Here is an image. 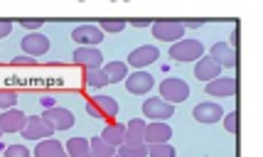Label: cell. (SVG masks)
<instances>
[{
    "instance_id": "1",
    "label": "cell",
    "mask_w": 263,
    "mask_h": 157,
    "mask_svg": "<svg viewBox=\"0 0 263 157\" xmlns=\"http://www.w3.org/2000/svg\"><path fill=\"white\" fill-rule=\"evenodd\" d=\"M160 99L167 101L170 106L184 103L190 99V86H187V81H182V78H177V76L165 78L160 84Z\"/></svg>"
},
{
    "instance_id": "2",
    "label": "cell",
    "mask_w": 263,
    "mask_h": 157,
    "mask_svg": "<svg viewBox=\"0 0 263 157\" xmlns=\"http://www.w3.org/2000/svg\"><path fill=\"white\" fill-rule=\"evenodd\" d=\"M204 56V45L199 40H180L170 45V59L175 62H197Z\"/></svg>"
},
{
    "instance_id": "3",
    "label": "cell",
    "mask_w": 263,
    "mask_h": 157,
    "mask_svg": "<svg viewBox=\"0 0 263 157\" xmlns=\"http://www.w3.org/2000/svg\"><path fill=\"white\" fill-rule=\"evenodd\" d=\"M86 113L91 115V118H116L118 115V101H116L114 96H93L91 101L86 103Z\"/></svg>"
},
{
    "instance_id": "4",
    "label": "cell",
    "mask_w": 263,
    "mask_h": 157,
    "mask_svg": "<svg viewBox=\"0 0 263 157\" xmlns=\"http://www.w3.org/2000/svg\"><path fill=\"white\" fill-rule=\"evenodd\" d=\"M153 34H155V40H162V42H180L184 40V27L182 23H177V20H160V23H153Z\"/></svg>"
},
{
    "instance_id": "5",
    "label": "cell",
    "mask_w": 263,
    "mask_h": 157,
    "mask_svg": "<svg viewBox=\"0 0 263 157\" xmlns=\"http://www.w3.org/2000/svg\"><path fill=\"white\" fill-rule=\"evenodd\" d=\"M143 115L150 118L153 123H165L167 118L175 115V106H170V103L162 101V99H145V103H143Z\"/></svg>"
},
{
    "instance_id": "6",
    "label": "cell",
    "mask_w": 263,
    "mask_h": 157,
    "mask_svg": "<svg viewBox=\"0 0 263 157\" xmlns=\"http://www.w3.org/2000/svg\"><path fill=\"white\" fill-rule=\"evenodd\" d=\"M52 135H54V128H52V123L47 118H42V115H27V125L23 130V138H27V140H47Z\"/></svg>"
},
{
    "instance_id": "7",
    "label": "cell",
    "mask_w": 263,
    "mask_h": 157,
    "mask_svg": "<svg viewBox=\"0 0 263 157\" xmlns=\"http://www.w3.org/2000/svg\"><path fill=\"white\" fill-rule=\"evenodd\" d=\"M158 59H160V52H158V47L143 45V47H138V49H133V52L128 54V64H130V67H136V71H143L145 67L155 64Z\"/></svg>"
},
{
    "instance_id": "8",
    "label": "cell",
    "mask_w": 263,
    "mask_h": 157,
    "mask_svg": "<svg viewBox=\"0 0 263 157\" xmlns=\"http://www.w3.org/2000/svg\"><path fill=\"white\" fill-rule=\"evenodd\" d=\"M239 93V81L231 76H217L214 81L206 84V96H217V99H231Z\"/></svg>"
},
{
    "instance_id": "9",
    "label": "cell",
    "mask_w": 263,
    "mask_h": 157,
    "mask_svg": "<svg viewBox=\"0 0 263 157\" xmlns=\"http://www.w3.org/2000/svg\"><path fill=\"white\" fill-rule=\"evenodd\" d=\"M71 40L79 47H96L103 42V32L99 30V25H79V27H74Z\"/></svg>"
},
{
    "instance_id": "10",
    "label": "cell",
    "mask_w": 263,
    "mask_h": 157,
    "mask_svg": "<svg viewBox=\"0 0 263 157\" xmlns=\"http://www.w3.org/2000/svg\"><path fill=\"white\" fill-rule=\"evenodd\" d=\"M153 86H155V76L148 74V71H133L126 78V89L130 93H136V96H145Z\"/></svg>"
},
{
    "instance_id": "11",
    "label": "cell",
    "mask_w": 263,
    "mask_h": 157,
    "mask_svg": "<svg viewBox=\"0 0 263 157\" xmlns=\"http://www.w3.org/2000/svg\"><path fill=\"white\" fill-rule=\"evenodd\" d=\"M25 125H27V115L17 108L0 113V130L3 133H23Z\"/></svg>"
},
{
    "instance_id": "12",
    "label": "cell",
    "mask_w": 263,
    "mask_h": 157,
    "mask_svg": "<svg viewBox=\"0 0 263 157\" xmlns=\"http://www.w3.org/2000/svg\"><path fill=\"white\" fill-rule=\"evenodd\" d=\"M74 62L86 69H101L103 64V54L101 49H96V47H77V52H74Z\"/></svg>"
},
{
    "instance_id": "13",
    "label": "cell",
    "mask_w": 263,
    "mask_h": 157,
    "mask_svg": "<svg viewBox=\"0 0 263 157\" xmlns=\"http://www.w3.org/2000/svg\"><path fill=\"white\" fill-rule=\"evenodd\" d=\"M42 118H47L54 130H69V128L74 125V115H71V111L62 108V106H49V108L42 113Z\"/></svg>"
},
{
    "instance_id": "14",
    "label": "cell",
    "mask_w": 263,
    "mask_h": 157,
    "mask_svg": "<svg viewBox=\"0 0 263 157\" xmlns=\"http://www.w3.org/2000/svg\"><path fill=\"white\" fill-rule=\"evenodd\" d=\"M209 59H214L219 67L224 69V67H236L239 64V52H234L227 42H217V45L209 49Z\"/></svg>"
},
{
    "instance_id": "15",
    "label": "cell",
    "mask_w": 263,
    "mask_h": 157,
    "mask_svg": "<svg viewBox=\"0 0 263 157\" xmlns=\"http://www.w3.org/2000/svg\"><path fill=\"white\" fill-rule=\"evenodd\" d=\"M145 125L148 121L143 118H136L126 125V138H123V145L126 147H143L145 145Z\"/></svg>"
},
{
    "instance_id": "16",
    "label": "cell",
    "mask_w": 263,
    "mask_h": 157,
    "mask_svg": "<svg viewBox=\"0 0 263 157\" xmlns=\"http://www.w3.org/2000/svg\"><path fill=\"white\" fill-rule=\"evenodd\" d=\"M23 49L27 56H42L49 52V40L42 32H30V34H25Z\"/></svg>"
},
{
    "instance_id": "17",
    "label": "cell",
    "mask_w": 263,
    "mask_h": 157,
    "mask_svg": "<svg viewBox=\"0 0 263 157\" xmlns=\"http://www.w3.org/2000/svg\"><path fill=\"white\" fill-rule=\"evenodd\" d=\"M197 123H217L224 118V111H221V106L219 103H212V101H204L195 106V111H192Z\"/></svg>"
},
{
    "instance_id": "18",
    "label": "cell",
    "mask_w": 263,
    "mask_h": 157,
    "mask_svg": "<svg viewBox=\"0 0 263 157\" xmlns=\"http://www.w3.org/2000/svg\"><path fill=\"white\" fill-rule=\"evenodd\" d=\"M172 128L167 123H148L145 125V145H160L170 143Z\"/></svg>"
},
{
    "instance_id": "19",
    "label": "cell",
    "mask_w": 263,
    "mask_h": 157,
    "mask_svg": "<svg viewBox=\"0 0 263 157\" xmlns=\"http://www.w3.org/2000/svg\"><path fill=\"white\" fill-rule=\"evenodd\" d=\"M195 76L199 81H214L217 76H221V67H219L214 59H209V56H202V59H197V67H195Z\"/></svg>"
},
{
    "instance_id": "20",
    "label": "cell",
    "mask_w": 263,
    "mask_h": 157,
    "mask_svg": "<svg viewBox=\"0 0 263 157\" xmlns=\"http://www.w3.org/2000/svg\"><path fill=\"white\" fill-rule=\"evenodd\" d=\"M123 138H126V125H123V123L106 125V128H103V133H101V140H103V143H108V145L116 147V150L123 145Z\"/></svg>"
},
{
    "instance_id": "21",
    "label": "cell",
    "mask_w": 263,
    "mask_h": 157,
    "mask_svg": "<svg viewBox=\"0 0 263 157\" xmlns=\"http://www.w3.org/2000/svg\"><path fill=\"white\" fill-rule=\"evenodd\" d=\"M59 152H64V147H62V143L54 140V138L40 140L37 147H34V157H54V155H59Z\"/></svg>"
},
{
    "instance_id": "22",
    "label": "cell",
    "mask_w": 263,
    "mask_h": 157,
    "mask_svg": "<svg viewBox=\"0 0 263 157\" xmlns=\"http://www.w3.org/2000/svg\"><path fill=\"white\" fill-rule=\"evenodd\" d=\"M103 74L108 76V84L126 81L128 78V64H123V62H108V64L103 67Z\"/></svg>"
},
{
    "instance_id": "23",
    "label": "cell",
    "mask_w": 263,
    "mask_h": 157,
    "mask_svg": "<svg viewBox=\"0 0 263 157\" xmlns=\"http://www.w3.org/2000/svg\"><path fill=\"white\" fill-rule=\"evenodd\" d=\"M84 84L89 89H103V86H108V76L103 74V69H86L84 71Z\"/></svg>"
},
{
    "instance_id": "24",
    "label": "cell",
    "mask_w": 263,
    "mask_h": 157,
    "mask_svg": "<svg viewBox=\"0 0 263 157\" xmlns=\"http://www.w3.org/2000/svg\"><path fill=\"white\" fill-rule=\"evenodd\" d=\"M89 155L91 157H114L116 147H111L108 143H103L101 138H91V140H89Z\"/></svg>"
},
{
    "instance_id": "25",
    "label": "cell",
    "mask_w": 263,
    "mask_h": 157,
    "mask_svg": "<svg viewBox=\"0 0 263 157\" xmlns=\"http://www.w3.org/2000/svg\"><path fill=\"white\" fill-rule=\"evenodd\" d=\"M67 155L69 157L89 155V140H84V138H71V140L67 143Z\"/></svg>"
},
{
    "instance_id": "26",
    "label": "cell",
    "mask_w": 263,
    "mask_h": 157,
    "mask_svg": "<svg viewBox=\"0 0 263 157\" xmlns=\"http://www.w3.org/2000/svg\"><path fill=\"white\" fill-rule=\"evenodd\" d=\"M17 103V91L12 89H0V111H10Z\"/></svg>"
},
{
    "instance_id": "27",
    "label": "cell",
    "mask_w": 263,
    "mask_h": 157,
    "mask_svg": "<svg viewBox=\"0 0 263 157\" xmlns=\"http://www.w3.org/2000/svg\"><path fill=\"white\" fill-rule=\"evenodd\" d=\"M148 157H175V147H172L170 143L148 145Z\"/></svg>"
},
{
    "instance_id": "28",
    "label": "cell",
    "mask_w": 263,
    "mask_h": 157,
    "mask_svg": "<svg viewBox=\"0 0 263 157\" xmlns=\"http://www.w3.org/2000/svg\"><path fill=\"white\" fill-rule=\"evenodd\" d=\"M114 157H148V145H143V147H126V145H121L118 150H116Z\"/></svg>"
},
{
    "instance_id": "29",
    "label": "cell",
    "mask_w": 263,
    "mask_h": 157,
    "mask_svg": "<svg viewBox=\"0 0 263 157\" xmlns=\"http://www.w3.org/2000/svg\"><path fill=\"white\" fill-rule=\"evenodd\" d=\"M126 20H101L99 23V30H101L103 34L106 32H123L126 30Z\"/></svg>"
},
{
    "instance_id": "30",
    "label": "cell",
    "mask_w": 263,
    "mask_h": 157,
    "mask_svg": "<svg viewBox=\"0 0 263 157\" xmlns=\"http://www.w3.org/2000/svg\"><path fill=\"white\" fill-rule=\"evenodd\" d=\"M221 121H224V128H227L231 135H239V113L231 111V113H227Z\"/></svg>"
},
{
    "instance_id": "31",
    "label": "cell",
    "mask_w": 263,
    "mask_h": 157,
    "mask_svg": "<svg viewBox=\"0 0 263 157\" xmlns=\"http://www.w3.org/2000/svg\"><path fill=\"white\" fill-rule=\"evenodd\" d=\"M3 157H30V150L25 145H8Z\"/></svg>"
},
{
    "instance_id": "32",
    "label": "cell",
    "mask_w": 263,
    "mask_h": 157,
    "mask_svg": "<svg viewBox=\"0 0 263 157\" xmlns=\"http://www.w3.org/2000/svg\"><path fill=\"white\" fill-rule=\"evenodd\" d=\"M20 25H23L25 30H40V27H42V25H45V20H20Z\"/></svg>"
},
{
    "instance_id": "33",
    "label": "cell",
    "mask_w": 263,
    "mask_h": 157,
    "mask_svg": "<svg viewBox=\"0 0 263 157\" xmlns=\"http://www.w3.org/2000/svg\"><path fill=\"white\" fill-rule=\"evenodd\" d=\"M10 32H12V23H10V20H0V40H3V37H8Z\"/></svg>"
},
{
    "instance_id": "34",
    "label": "cell",
    "mask_w": 263,
    "mask_h": 157,
    "mask_svg": "<svg viewBox=\"0 0 263 157\" xmlns=\"http://www.w3.org/2000/svg\"><path fill=\"white\" fill-rule=\"evenodd\" d=\"M231 49H234V52H239V25H236V27H234V32H231Z\"/></svg>"
},
{
    "instance_id": "35",
    "label": "cell",
    "mask_w": 263,
    "mask_h": 157,
    "mask_svg": "<svg viewBox=\"0 0 263 157\" xmlns=\"http://www.w3.org/2000/svg\"><path fill=\"white\" fill-rule=\"evenodd\" d=\"M204 25V20H187V23H182V27L187 30V27H192V30H197V27H202Z\"/></svg>"
},
{
    "instance_id": "36",
    "label": "cell",
    "mask_w": 263,
    "mask_h": 157,
    "mask_svg": "<svg viewBox=\"0 0 263 157\" xmlns=\"http://www.w3.org/2000/svg\"><path fill=\"white\" fill-rule=\"evenodd\" d=\"M130 25H136V27H153V20H130Z\"/></svg>"
},
{
    "instance_id": "37",
    "label": "cell",
    "mask_w": 263,
    "mask_h": 157,
    "mask_svg": "<svg viewBox=\"0 0 263 157\" xmlns=\"http://www.w3.org/2000/svg\"><path fill=\"white\" fill-rule=\"evenodd\" d=\"M15 62H17V64H32L34 59H30V56H17Z\"/></svg>"
},
{
    "instance_id": "38",
    "label": "cell",
    "mask_w": 263,
    "mask_h": 157,
    "mask_svg": "<svg viewBox=\"0 0 263 157\" xmlns=\"http://www.w3.org/2000/svg\"><path fill=\"white\" fill-rule=\"evenodd\" d=\"M54 157H69V155H67V152H59V155H54Z\"/></svg>"
},
{
    "instance_id": "39",
    "label": "cell",
    "mask_w": 263,
    "mask_h": 157,
    "mask_svg": "<svg viewBox=\"0 0 263 157\" xmlns=\"http://www.w3.org/2000/svg\"><path fill=\"white\" fill-rule=\"evenodd\" d=\"M84 157H91V155H84Z\"/></svg>"
},
{
    "instance_id": "40",
    "label": "cell",
    "mask_w": 263,
    "mask_h": 157,
    "mask_svg": "<svg viewBox=\"0 0 263 157\" xmlns=\"http://www.w3.org/2000/svg\"><path fill=\"white\" fill-rule=\"evenodd\" d=\"M0 135H3V130H0Z\"/></svg>"
}]
</instances>
